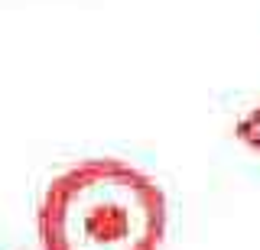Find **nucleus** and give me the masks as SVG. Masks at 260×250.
Wrapping results in <instances>:
<instances>
[{
    "label": "nucleus",
    "instance_id": "obj_2",
    "mask_svg": "<svg viewBox=\"0 0 260 250\" xmlns=\"http://www.w3.org/2000/svg\"><path fill=\"white\" fill-rule=\"evenodd\" d=\"M238 136H241V143H247L250 150L260 153V104L238 124Z\"/></svg>",
    "mask_w": 260,
    "mask_h": 250
},
{
    "label": "nucleus",
    "instance_id": "obj_1",
    "mask_svg": "<svg viewBox=\"0 0 260 250\" xmlns=\"http://www.w3.org/2000/svg\"><path fill=\"white\" fill-rule=\"evenodd\" d=\"M162 234V189L117 159L62 172L39 201L43 250H159Z\"/></svg>",
    "mask_w": 260,
    "mask_h": 250
}]
</instances>
